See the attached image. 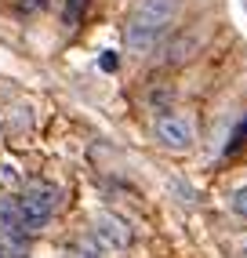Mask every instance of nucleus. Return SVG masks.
I'll return each instance as SVG.
<instances>
[{"label": "nucleus", "instance_id": "f257e3e1", "mask_svg": "<svg viewBox=\"0 0 247 258\" xmlns=\"http://www.w3.org/2000/svg\"><path fill=\"white\" fill-rule=\"evenodd\" d=\"M174 19V0H142L135 11H131V19L128 26H124V40H128L131 51H149L156 44V37L171 26Z\"/></svg>", "mask_w": 247, "mask_h": 258}, {"label": "nucleus", "instance_id": "39448f33", "mask_svg": "<svg viewBox=\"0 0 247 258\" xmlns=\"http://www.w3.org/2000/svg\"><path fill=\"white\" fill-rule=\"evenodd\" d=\"M233 211L247 218V189H236V193H233Z\"/></svg>", "mask_w": 247, "mask_h": 258}, {"label": "nucleus", "instance_id": "7ed1b4c3", "mask_svg": "<svg viewBox=\"0 0 247 258\" xmlns=\"http://www.w3.org/2000/svg\"><path fill=\"white\" fill-rule=\"evenodd\" d=\"M156 135H160L171 149H189L193 146V124H189L186 116H174V113H167V116L156 120Z\"/></svg>", "mask_w": 247, "mask_h": 258}, {"label": "nucleus", "instance_id": "20e7f679", "mask_svg": "<svg viewBox=\"0 0 247 258\" xmlns=\"http://www.w3.org/2000/svg\"><path fill=\"white\" fill-rule=\"evenodd\" d=\"M95 236L102 240L105 247H113V251H120V247H128V244H131V229H128V222L116 218V215H98V218H95Z\"/></svg>", "mask_w": 247, "mask_h": 258}, {"label": "nucleus", "instance_id": "f03ea898", "mask_svg": "<svg viewBox=\"0 0 247 258\" xmlns=\"http://www.w3.org/2000/svg\"><path fill=\"white\" fill-rule=\"evenodd\" d=\"M55 204H58V189L51 182H33L22 200H19V211H22V229H40L47 226V218L55 215Z\"/></svg>", "mask_w": 247, "mask_h": 258}, {"label": "nucleus", "instance_id": "423d86ee", "mask_svg": "<svg viewBox=\"0 0 247 258\" xmlns=\"http://www.w3.org/2000/svg\"><path fill=\"white\" fill-rule=\"evenodd\" d=\"M0 182H11L15 185V182H19V171H15L11 164H0Z\"/></svg>", "mask_w": 247, "mask_h": 258}]
</instances>
